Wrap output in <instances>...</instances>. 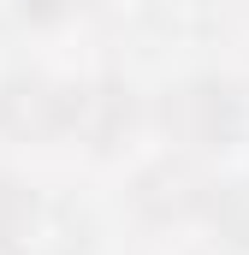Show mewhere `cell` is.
Here are the masks:
<instances>
[{"label":"cell","mask_w":249,"mask_h":255,"mask_svg":"<svg viewBox=\"0 0 249 255\" xmlns=\"http://www.w3.org/2000/svg\"><path fill=\"white\" fill-rule=\"evenodd\" d=\"M77 107H83V83L18 77L0 89V130L24 142H60V136H77Z\"/></svg>","instance_id":"6da1fadb"},{"label":"cell","mask_w":249,"mask_h":255,"mask_svg":"<svg viewBox=\"0 0 249 255\" xmlns=\"http://www.w3.org/2000/svg\"><path fill=\"white\" fill-rule=\"evenodd\" d=\"M160 125H166L172 142L214 148V142H226V130H232V101H226V89H214V83H184V89H172V95L160 101Z\"/></svg>","instance_id":"7a4b0ae2"},{"label":"cell","mask_w":249,"mask_h":255,"mask_svg":"<svg viewBox=\"0 0 249 255\" xmlns=\"http://www.w3.org/2000/svg\"><path fill=\"white\" fill-rule=\"evenodd\" d=\"M30 232H36V196L0 172V250H18Z\"/></svg>","instance_id":"3957f363"},{"label":"cell","mask_w":249,"mask_h":255,"mask_svg":"<svg viewBox=\"0 0 249 255\" xmlns=\"http://www.w3.org/2000/svg\"><path fill=\"white\" fill-rule=\"evenodd\" d=\"M208 208H214V220H226L232 244H249V184H232V190H220Z\"/></svg>","instance_id":"277c9868"}]
</instances>
